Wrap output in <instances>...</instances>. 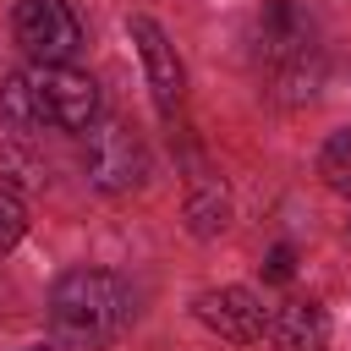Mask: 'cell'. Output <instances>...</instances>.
Here are the masks:
<instances>
[{"label":"cell","instance_id":"8","mask_svg":"<svg viewBox=\"0 0 351 351\" xmlns=\"http://www.w3.org/2000/svg\"><path fill=\"white\" fill-rule=\"evenodd\" d=\"M269 340H274L280 351H324V346H329V318H324L318 302L291 296V302H280V307L269 313Z\"/></svg>","mask_w":351,"mask_h":351},{"label":"cell","instance_id":"11","mask_svg":"<svg viewBox=\"0 0 351 351\" xmlns=\"http://www.w3.org/2000/svg\"><path fill=\"white\" fill-rule=\"evenodd\" d=\"M44 181H49L44 159L16 132H0V186H44Z\"/></svg>","mask_w":351,"mask_h":351},{"label":"cell","instance_id":"13","mask_svg":"<svg viewBox=\"0 0 351 351\" xmlns=\"http://www.w3.org/2000/svg\"><path fill=\"white\" fill-rule=\"evenodd\" d=\"M22 230H27V208L11 186H0V252H11L22 241Z\"/></svg>","mask_w":351,"mask_h":351},{"label":"cell","instance_id":"3","mask_svg":"<svg viewBox=\"0 0 351 351\" xmlns=\"http://www.w3.org/2000/svg\"><path fill=\"white\" fill-rule=\"evenodd\" d=\"M11 33L33 66H66L82 49V16L71 11V0H16Z\"/></svg>","mask_w":351,"mask_h":351},{"label":"cell","instance_id":"10","mask_svg":"<svg viewBox=\"0 0 351 351\" xmlns=\"http://www.w3.org/2000/svg\"><path fill=\"white\" fill-rule=\"evenodd\" d=\"M318 82H324L318 55H302V60L269 66V93H274L280 104H302V99H313V93H318Z\"/></svg>","mask_w":351,"mask_h":351},{"label":"cell","instance_id":"5","mask_svg":"<svg viewBox=\"0 0 351 351\" xmlns=\"http://www.w3.org/2000/svg\"><path fill=\"white\" fill-rule=\"evenodd\" d=\"M126 33H132V44H137V55H143L154 104H159L165 115H176V104H181V93H186V71H181L176 44L165 38V27H159L154 16H126Z\"/></svg>","mask_w":351,"mask_h":351},{"label":"cell","instance_id":"9","mask_svg":"<svg viewBox=\"0 0 351 351\" xmlns=\"http://www.w3.org/2000/svg\"><path fill=\"white\" fill-rule=\"evenodd\" d=\"M225 225H230V192L214 176H197L192 192H186V230L192 236H219Z\"/></svg>","mask_w":351,"mask_h":351},{"label":"cell","instance_id":"7","mask_svg":"<svg viewBox=\"0 0 351 351\" xmlns=\"http://www.w3.org/2000/svg\"><path fill=\"white\" fill-rule=\"evenodd\" d=\"M313 16L296 5V0H269L263 16H258V49L269 66H285V60H302V55H318L313 44Z\"/></svg>","mask_w":351,"mask_h":351},{"label":"cell","instance_id":"4","mask_svg":"<svg viewBox=\"0 0 351 351\" xmlns=\"http://www.w3.org/2000/svg\"><path fill=\"white\" fill-rule=\"evenodd\" d=\"M82 170L99 192H132L148 176V148L137 143V132L126 121H104V126H88Z\"/></svg>","mask_w":351,"mask_h":351},{"label":"cell","instance_id":"1","mask_svg":"<svg viewBox=\"0 0 351 351\" xmlns=\"http://www.w3.org/2000/svg\"><path fill=\"white\" fill-rule=\"evenodd\" d=\"M137 302L115 269H71L49 291V329L60 351H104L126 335Z\"/></svg>","mask_w":351,"mask_h":351},{"label":"cell","instance_id":"2","mask_svg":"<svg viewBox=\"0 0 351 351\" xmlns=\"http://www.w3.org/2000/svg\"><path fill=\"white\" fill-rule=\"evenodd\" d=\"M0 115L11 126H22V132H33V126L82 132L99 115V82L88 71H71V66H33V71L5 77Z\"/></svg>","mask_w":351,"mask_h":351},{"label":"cell","instance_id":"12","mask_svg":"<svg viewBox=\"0 0 351 351\" xmlns=\"http://www.w3.org/2000/svg\"><path fill=\"white\" fill-rule=\"evenodd\" d=\"M318 176H324L329 192L351 197V132H335V137L324 143V154H318Z\"/></svg>","mask_w":351,"mask_h":351},{"label":"cell","instance_id":"15","mask_svg":"<svg viewBox=\"0 0 351 351\" xmlns=\"http://www.w3.org/2000/svg\"><path fill=\"white\" fill-rule=\"evenodd\" d=\"M27 351H44V346H27Z\"/></svg>","mask_w":351,"mask_h":351},{"label":"cell","instance_id":"14","mask_svg":"<svg viewBox=\"0 0 351 351\" xmlns=\"http://www.w3.org/2000/svg\"><path fill=\"white\" fill-rule=\"evenodd\" d=\"M291 274H296V252H291V247H269V258H263V280L285 285Z\"/></svg>","mask_w":351,"mask_h":351},{"label":"cell","instance_id":"6","mask_svg":"<svg viewBox=\"0 0 351 351\" xmlns=\"http://www.w3.org/2000/svg\"><path fill=\"white\" fill-rule=\"evenodd\" d=\"M197 318H203L219 340H236V346H252V340H263V329H269V313H263V302H258L247 285L203 291V296H197Z\"/></svg>","mask_w":351,"mask_h":351}]
</instances>
